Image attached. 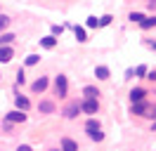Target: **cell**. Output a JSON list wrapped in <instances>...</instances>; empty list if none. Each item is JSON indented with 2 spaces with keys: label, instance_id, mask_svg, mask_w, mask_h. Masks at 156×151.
Masks as SVG:
<instances>
[{
  "label": "cell",
  "instance_id": "6da1fadb",
  "mask_svg": "<svg viewBox=\"0 0 156 151\" xmlns=\"http://www.w3.org/2000/svg\"><path fill=\"white\" fill-rule=\"evenodd\" d=\"M97 109H99V102H97V97H85V99L80 102V111H83V113H88V116L97 113Z\"/></svg>",
  "mask_w": 156,
  "mask_h": 151
},
{
  "label": "cell",
  "instance_id": "7a4b0ae2",
  "mask_svg": "<svg viewBox=\"0 0 156 151\" xmlns=\"http://www.w3.org/2000/svg\"><path fill=\"white\" fill-rule=\"evenodd\" d=\"M55 92H57L59 97H66V92H69V83H66V76H62V73H59L57 78H55Z\"/></svg>",
  "mask_w": 156,
  "mask_h": 151
},
{
  "label": "cell",
  "instance_id": "3957f363",
  "mask_svg": "<svg viewBox=\"0 0 156 151\" xmlns=\"http://www.w3.org/2000/svg\"><path fill=\"white\" fill-rule=\"evenodd\" d=\"M78 113H80V102L66 104V109H64V118H76Z\"/></svg>",
  "mask_w": 156,
  "mask_h": 151
},
{
  "label": "cell",
  "instance_id": "277c9868",
  "mask_svg": "<svg viewBox=\"0 0 156 151\" xmlns=\"http://www.w3.org/2000/svg\"><path fill=\"white\" fill-rule=\"evenodd\" d=\"M5 121H10V123H24V121H26V111H21V109L10 111L7 116H5Z\"/></svg>",
  "mask_w": 156,
  "mask_h": 151
},
{
  "label": "cell",
  "instance_id": "5b68a950",
  "mask_svg": "<svg viewBox=\"0 0 156 151\" xmlns=\"http://www.w3.org/2000/svg\"><path fill=\"white\" fill-rule=\"evenodd\" d=\"M48 76H40L38 80H33V85H31V90H33V92H45V90H48Z\"/></svg>",
  "mask_w": 156,
  "mask_h": 151
},
{
  "label": "cell",
  "instance_id": "8992f818",
  "mask_svg": "<svg viewBox=\"0 0 156 151\" xmlns=\"http://www.w3.org/2000/svg\"><path fill=\"white\" fill-rule=\"evenodd\" d=\"M12 57H14V52H12L10 45H0V61H2V64L12 61Z\"/></svg>",
  "mask_w": 156,
  "mask_h": 151
},
{
  "label": "cell",
  "instance_id": "52a82bcc",
  "mask_svg": "<svg viewBox=\"0 0 156 151\" xmlns=\"http://www.w3.org/2000/svg\"><path fill=\"white\" fill-rule=\"evenodd\" d=\"M147 109H149V104H144V99L142 102H133V106H130V113H137V116H144Z\"/></svg>",
  "mask_w": 156,
  "mask_h": 151
},
{
  "label": "cell",
  "instance_id": "ba28073f",
  "mask_svg": "<svg viewBox=\"0 0 156 151\" xmlns=\"http://www.w3.org/2000/svg\"><path fill=\"white\" fill-rule=\"evenodd\" d=\"M140 28H142V31H149V28H156V14H154V17H144L142 21H140Z\"/></svg>",
  "mask_w": 156,
  "mask_h": 151
},
{
  "label": "cell",
  "instance_id": "9c48e42d",
  "mask_svg": "<svg viewBox=\"0 0 156 151\" xmlns=\"http://www.w3.org/2000/svg\"><path fill=\"white\" fill-rule=\"evenodd\" d=\"M55 45H57V36H45V38H40V47H45V50H52Z\"/></svg>",
  "mask_w": 156,
  "mask_h": 151
},
{
  "label": "cell",
  "instance_id": "30bf717a",
  "mask_svg": "<svg viewBox=\"0 0 156 151\" xmlns=\"http://www.w3.org/2000/svg\"><path fill=\"white\" fill-rule=\"evenodd\" d=\"M147 90H142V87H135V90H130V102H142L144 99Z\"/></svg>",
  "mask_w": 156,
  "mask_h": 151
},
{
  "label": "cell",
  "instance_id": "8fae6325",
  "mask_svg": "<svg viewBox=\"0 0 156 151\" xmlns=\"http://www.w3.org/2000/svg\"><path fill=\"white\" fill-rule=\"evenodd\" d=\"M95 76H97V80H109V66H97L95 68Z\"/></svg>",
  "mask_w": 156,
  "mask_h": 151
},
{
  "label": "cell",
  "instance_id": "7c38bea8",
  "mask_svg": "<svg viewBox=\"0 0 156 151\" xmlns=\"http://www.w3.org/2000/svg\"><path fill=\"white\" fill-rule=\"evenodd\" d=\"M38 111L40 113H52V111H55V104L50 102V99H43V102L38 104Z\"/></svg>",
  "mask_w": 156,
  "mask_h": 151
},
{
  "label": "cell",
  "instance_id": "4fadbf2b",
  "mask_svg": "<svg viewBox=\"0 0 156 151\" xmlns=\"http://www.w3.org/2000/svg\"><path fill=\"white\" fill-rule=\"evenodd\" d=\"M62 151H78V144L73 139L64 137V139H62Z\"/></svg>",
  "mask_w": 156,
  "mask_h": 151
},
{
  "label": "cell",
  "instance_id": "5bb4252c",
  "mask_svg": "<svg viewBox=\"0 0 156 151\" xmlns=\"http://www.w3.org/2000/svg\"><path fill=\"white\" fill-rule=\"evenodd\" d=\"M73 33H76L78 43H88V33H85V28H83V26H73Z\"/></svg>",
  "mask_w": 156,
  "mask_h": 151
},
{
  "label": "cell",
  "instance_id": "9a60e30c",
  "mask_svg": "<svg viewBox=\"0 0 156 151\" xmlns=\"http://www.w3.org/2000/svg\"><path fill=\"white\" fill-rule=\"evenodd\" d=\"M14 104H17V109H21V111H29V106H31L29 99H26V97H21V94L14 99Z\"/></svg>",
  "mask_w": 156,
  "mask_h": 151
},
{
  "label": "cell",
  "instance_id": "2e32d148",
  "mask_svg": "<svg viewBox=\"0 0 156 151\" xmlns=\"http://www.w3.org/2000/svg\"><path fill=\"white\" fill-rule=\"evenodd\" d=\"M83 94H85V97H99V90L95 85H85V87H83Z\"/></svg>",
  "mask_w": 156,
  "mask_h": 151
},
{
  "label": "cell",
  "instance_id": "e0dca14e",
  "mask_svg": "<svg viewBox=\"0 0 156 151\" xmlns=\"http://www.w3.org/2000/svg\"><path fill=\"white\" fill-rule=\"evenodd\" d=\"M95 130H99V123L95 121V118H90V121L85 123V132L90 135V132H95Z\"/></svg>",
  "mask_w": 156,
  "mask_h": 151
},
{
  "label": "cell",
  "instance_id": "ac0fdd59",
  "mask_svg": "<svg viewBox=\"0 0 156 151\" xmlns=\"http://www.w3.org/2000/svg\"><path fill=\"white\" fill-rule=\"evenodd\" d=\"M14 40V33H0V45H10Z\"/></svg>",
  "mask_w": 156,
  "mask_h": 151
},
{
  "label": "cell",
  "instance_id": "d6986e66",
  "mask_svg": "<svg viewBox=\"0 0 156 151\" xmlns=\"http://www.w3.org/2000/svg\"><path fill=\"white\" fill-rule=\"evenodd\" d=\"M128 19H130L133 24H140V21L144 19V14H142V12H130V14H128Z\"/></svg>",
  "mask_w": 156,
  "mask_h": 151
},
{
  "label": "cell",
  "instance_id": "ffe728a7",
  "mask_svg": "<svg viewBox=\"0 0 156 151\" xmlns=\"http://www.w3.org/2000/svg\"><path fill=\"white\" fill-rule=\"evenodd\" d=\"M147 73H149V68H147L144 64H140V66L135 68V76H137V78H147Z\"/></svg>",
  "mask_w": 156,
  "mask_h": 151
},
{
  "label": "cell",
  "instance_id": "44dd1931",
  "mask_svg": "<svg viewBox=\"0 0 156 151\" xmlns=\"http://www.w3.org/2000/svg\"><path fill=\"white\" fill-rule=\"evenodd\" d=\"M10 21H12V19L7 17V14H0V33H2L7 26H10Z\"/></svg>",
  "mask_w": 156,
  "mask_h": 151
},
{
  "label": "cell",
  "instance_id": "7402d4cb",
  "mask_svg": "<svg viewBox=\"0 0 156 151\" xmlns=\"http://www.w3.org/2000/svg\"><path fill=\"white\" fill-rule=\"evenodd\" d=\"M90 139H92V142H102V139H104V132H102V130L90 132Z\"/></svg>",
  "mask_w": 156,
  "mask_h": 151
},
{
  "label": "cell",
  "instance_id": "603a6c76",
  "mask_svg": "<svg viewBox=\"0 0 156 151\" xmlns=\"http://www.w3.org/2000/svg\"><path fill=\"white\" fill-rule=\"evenodd\" d=\"M38 61H40L38 54H29V57H26V66H36Z\"/></svg>",
  "mask_w": 156,
  "mask_h": 151
},
{
  "label": "cell",
  "instance_id": "cb8c5ba5",
  "mask_svg": "<svg viewBox=\"0 0 156 151\" xmlns=\"http://www.w3.org/2000/svg\"><path fill=\"white\" fill-rule=\"evenodd\" d=\"M88 28H99V19L97 17H88Z\"/></svg>",
  "mask_w": 156,
  "mask_h": 151
},
{
  "label": "cell",
  "instance_id": "d4e9b609",
  "mask_svg": "<svg viewBox=\"0 0 156 151\" xmlns=\"http://www.w3.org/2000/svg\"><path fill=\"white\" fill-rule=\"evenodd\" d=\"M26 83V76H24V68H19L17 71V85H24Z\"/></svg>",
  "mask_w": 156,
  "mask_h": 151
},
{
  "label": "cell",
  "instance_id": "484cf974",
  "mask_svg": "<svg viewBox=\"0 0 156 151\" xmlns=\"http://www.w3.org/2000/svg\"><path fill=\"white\" fill-rule=\"evenodd\" d=\"M111 19H114L111 14H104V17L99 19V26H109V24H111Z\"/></svg>",
  "mask_w": 156,
  "mask_h": 151
},
{
  "label": "cell",
  "instance_id": "4316f807",
  "mask_svg": "<svg viewBox=\"0 0 156 151\" xmlns=\"http://www.w3.org/2000/svg\"><path fill=\"white\" fill-rule=\"evenodd\" d=\"M144 116H147V118H156V104L147 109V113H144Z\"/></svg>",
  "mask_w": 156,
  "mask_h": 151
},
{
  "label": "cell",
  "instance_id": "83f0119b",
  "mask_svg": "<svg viewBox=\"0 0 156 151\" xmlns=\"http://www.w3.org/2000/svg\"><path fill=\"white\" fill-rule=\"evenodd\" d=\"M62 33H64L62 26H52V36H62Z\"/></svg>",
  "mask_w": 156,
  "mask_h": 151
},
{
  "label": "cell",
  "instance_id": "f1b7e54d",
  "mask_svg": "<svg viewBox=\"0 0 156 151\" xmlns=\"http://www.w3.org/2000/svg\"><path fill=\"white\" fill-rule=\"evenodd\" d=\"M17 151H33V149H31L29 144H21V146H17Z\"/></svg>",
  "mask_w": 156,
  "mask_h": 151
},
{
  "label": "cell",
  "instance_id": "f546056e",
  "mask_svg": "<svg viewBox=\"0 0 156 151\" xmlns=\"http://www.w3.org/2000/svg\"><path fill=\"white\" fill-rule=\"evenodd\" d=\"M147 7H149V9H156V0H149V2H147Z\"/></svg>",
  "mask_w": 156,
  "mask_h": 151
},
{
  "label": "cell",
  "instance_id": "4dcf8cb0",
  "mask_svg": "<svg viewBox=\"0 0 156 151\" xmlns=\"http://www.w3.org/2000/svg\"><path fill=\"white\" fill-rule=\"evenodd\" d=\"M147 78H149V80H156V71H149V73H147Z\"/></svg>",
  "mask_w": 156,
  "mask_h": 151
},
{
  "label": "cell",
  "instance_id": "1f68e13d",
  "mask_svg": "<svg viewBox=\"0 0 156 151\" xmlns=\"http://www.w3.org/2000/svg\"><path fill=\"white\" fill-rule=\"evenodd\" d=\"M147 45L151 47V50H156V40H149V43H147Z\"/></svg>",
  "mask_w": 156,
  "mask_h": 151
},
{
  "label": "cell",
  "instance_id": "d6a6232c",
  "mask_svg": "<svg viewBox=\"0 0 156 151\" xmlns=\"http://www.w3.org/2000/svg\"><path fill=\"white\" fill-rule=\"evenodd\" d=\"M151 130H154V132H156V123H154V125H151Z\"/></svg>",
  "mask_w": 156,
  "mask_h": 151
},
{
  "label": "cell",
  "instance_id": "836d02e7",
  "mask_svg": "<svg viewBox=\"0 0 156 151\" xmlns=\"http://www.w3.org/2000/svg\"><path fill=\"white\" fill-rule=\"evenodd\" d=\"M50 151H59V149H50Z\"/></svg>",
  "mask_w": 156,
  "mask_h": 151
}]
</instances>
